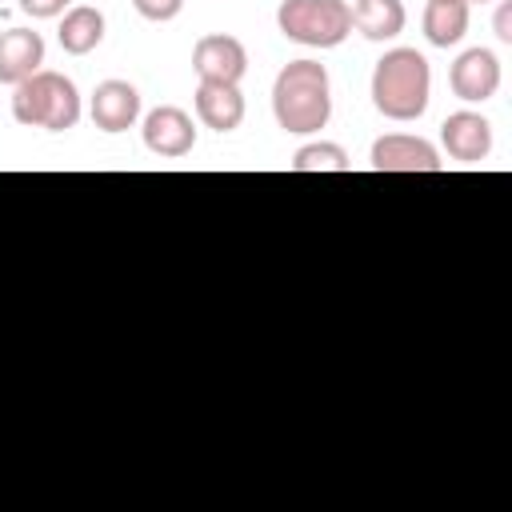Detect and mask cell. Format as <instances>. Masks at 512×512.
<instances>
[{
	"instance_id": "obj_1",
	"label": "cell",
	"mask_w": 512,
	"mask_h": 512,
	"mask_svg": "<svg viewBox=\"0 0 512 512\" xmlns=\"http://www.w3.org/2000/svg\"><path fill=\"white\" fill-rule=\"evenodd\" d=\"M272 112H276V124L292 136L320 132L332 116L328 68L316 60H288L272 84Z\"/></svg>"
},
{
	"instance_id": "obj_2",
	"label": "cell",
	"mask_w": 512,
	"mask_h": 512,
	"mask_svg": "<svg viewBox=\"0 0 512 512\" xmlns=\"http://www.w3.org/2000/svg\"><path fill=\"white\" fill-rule=\"evenodd\" d=\"M432 96V68L416 48H392L372 68V104L388 120H420Z\"/></svg>"
},
{
	"instance_id": "obj_3",
	"label": "cell",
	"mask_w": 512,
	"mask_h": 512,
	"mask_svg": "<svg viewBox=\"0 0 512 512\" xmlns=\"http://www.w3.org/2000/svg\"><path fill=\"white\" fill-rule=\"evenodd\" d=\"M12 116L24 128H48V132H64L80 120V92L64 72H32L28 80L16 84L12 92Z\"/></svg>"
},
{
	"instance_id": "obj_4",
	"label": "cell",
	"mask_w": 512,
	"mask_h": 512,
	"mask_svg": "<svg viewBox=\"0 0 512 512\" xmlns=\"http://www.w3.org/2000/svg\"><path fill=\"white\" fill-rule=\"evenodd\" d=\"M276 24L292 44L336 48L352 36V8L344 0H284L276 8Z\"/></svg>"
},
{
	"instance_id": "obj_5",
	"label": "cell",
	"mask_w": 512,
	"mask_h": 512,
	"mask_svg": "<svg viewBox=\"0 0 512 512\" xmlns=\"http://www.w3.org/2000/svg\"><path fill=\"white\" fill-rule=\"evenodd\" d=\"M192 68L204 84H240L244 72H248V52L236 36H224V32H212V36H200L196 48H192Z\"/></svg>"
},
{
	"instance_id": "obj_6",
	"label": "cell",
	"mask_w": 512,
	"mask_h": 512,
	"mask_svg": "<svg viewBox=\"0 0 512 512\" xmlns=\"http://www.w3.org/2000/svg\"><path fill=\"white\" fill-rule=\"evenodd\" d=\"M140 132H144V148L156 152V156H164V160H180V156H188L196 148V124L176 104L152 108L144 116V128Z\"/></svg>"
},
{
	"instance_id": "obj_7",
	"label": "cell",
	"mask_w": 512,
	"mask_h": 512,
	"mask_svg": "<svg viewBox=\"0 0 512 512\" xmlns=\"http://www.w3.org/2000/svg\"><path fill=\"white\" fill-rule=\"evenodd\" d=\"M372 168L376 172H440L444 160L424 136L388 132L372 144Z\"/></svg>"
},
{
	"instance_id": "obj_8",
	"label": "cell",
	"mask_w": 512,
	"mask_h": 512,
	"mask_svg": "<svg viewBox=\"0 0 512 512\" xmlns=\"http://www.w3.org/2000/svg\"><path fill=\"white\" fill-rule=\"evenodd\" d=\"M448 84L452 92L464 100V104H484L496 96L500 88V60L492 48H468L456 56L452 72H448Z\"/></svg>"
},
{
	"instance_id": "obj_9",
	"label": "cell",
	"mask_w": 512,
	"mask_h": 512,
	"mask_svg": "<svg viewBox=\"0 0 512 512\" xmlns=\"http://www.w3.org/2000/svg\"><path fill=\"white\" fill-rule=\"evenodd\" d=\"M440 144H444V152L452 156V160H460V164H480V160H488V152H492V124L480 116V112H452V116H444V124H440Z\"/></svg>"
},
{
	"instance_id": "obj_10",
	"label": "cell",
	"mask_w": 512,
	"mask_h": 512,
	"mask_svg": "<svg viewBox=\"0 0 512 512\" xmlns=\"http://www.w3.org/2000/svg\"><path fill=\"white\" fill-rule=\"evenodd\" d=\"M88 112H92V124L100 132H112V136L128 132L140 116V92L128 80H104V84H96Z\"/></svg>"
},
{
	"instance_id": "obj_11",
	"label": "cell",
	"mask_w": 512,
	"mask_h": 512,
	"mask_svg": "<svg viewBox=\"0 0 512 512\" xmlns=\"http://www.w3.org/2000/svg\"><path fill=\"white\" fill-rule=\"evenodd\" d=\"M44 64V36L32 28H8L0 32V84H20Z\"/></svg>"
},
{
	"instance_id": "obj_12",
	"label": "cell",
	"mask_w": 512,
	"mask_h": 512,
	"mask_svg": "<svg viewBox=\"0 0 512 512\" xmlns=\"http://www.w3.org/2000/svg\"><path fill=\"white\" fill-rule=\"evenodd\" d=\"M196 116L204 128L212 132H232L240 128L244 120V96H240V84H204L196 88Z\"/></svg>"
},
{
	"instance_id": "obj_13",
	"label": "cell",
	"mask_w": 512,
	"mask_h": 512,
	"mask_svg": "<svg viewBox=\"0 0 512 512\" xmlns=\"http://www.w3.org/2000/svg\"><path fill=\"white\" fill-rule=\"evenodd\" d=\"M408 24V12L400 0H356L352 4V28L364 36V40H392L400 36Z\"/></svg>"
},
{
	"instance_id": "obj_14",
	"label": "cell",
	"mask_w": 512,
	"mask_h": 512,
	"mask_svg": "<svg viewBox=\"0 0 512 512\" xmlns=\"http://www.w3.org/2000/svg\"><path fill=\"white\" fill-rule=\"evenodd\" d=\"M104 40V12L100 8H88V4H76L64 12L60 20V48L68 56H88L92 48H100Z\"/></svg>"
},
{
	"instance_id": "obj_15",
	"label": "cell",
	"mask_w": 512,
	"mask_h": 512,
	"mask_svg": "<svg viewBox=\"0 0 512 512\" xmlns=\"http://www.w3.org/2000/svg\"><path fill=\"white\" fill-rule=\"evenodd\" d=\"M420 24H424L428 44L452 48V44H460L464 32H468V4H460V0H428Z\"/></svg>"
},
{
	"instance_id": "obj_16",
	"label": "cell",
	"mask_w": 512,
	"mask_h": 512,
	"mask_svg": "<svg viewBox=\"0 0 512 512\" xmlns=\"http://www.w3.org/2000/svg\"><path fill=\"white\" fill-rule=\"evenodd\" d=\"M352 160L340 144L332 140H316V144H304L296 156H292V172H348Z\"/></svg>"
},
{
	"instance_id": "obj_17",
	"label": "cell",
	"mask_w": 512,
	"mask_h": 512,
	"mask_svg": "<svg viewBox=\"0 0 512 512\" xmlns=\"http://www.w3.org/2000/svg\"><path fill=\"white\" fill-rule=\"evenodd\" d=\"M132 8H136L144 20H152V24H164V20H176V16H180L184 0H132Z\"/></svg>"
},
{
	"instance_id": "obj_18",
	"label": "cell",
	"mask_w": 512,
	"mask_h": 512,
	"mask_svg": "<svg viewBox=\"0 0 512 512\" xmlns=\"http://www.w3.org/2000/svg\"><path fill=\"white\" fill-rule=\"evenodd\" d=\"M68 4H72V0H20V8H24L28 16H36V20H52V16H60Z\"/></svg>"
},
{
	"instance_id": "obj_19",
	"label": "cell",
	"mask_w": 512,
	"mask_h": 512,
	"mask_svg": "<svg viewBox=\"0 0 512 512\" xmlns=\"http://www.w3.org/2000/svg\"><path fill=\"white\" fill-rule=\"evenodd\" d=\"M492 28H496V40L500 44H512V0H500V8L492 16Z\"/></svg>"
},
{
	"instance_id": "obj_20",
	"label": "cell",
	"mask_w": 512,
	"mask_h": 512,
	"mask_svg": "<svg viewBox=\"0 0 512 512\" xmlns=\"http://www.w3.org/2000/svg\"><path fill=\"white\" fill-rule=\"evenodd\" d=\"M468 4H492V0H468Z\"/></svg>"
},
{
	"instance_id": "obj_21",
	"label": "cell",
	"mask_w": 512,
	"mask_h": 512,
	"mask_svg": "<svg viewBox=\"0 0 512 512\" xmlns=\"http://www.w3.org/2000/svg\"><path fill=\"white\" fill-rule=\"evenodd\" d=\"M460 4H468V0H460Z\"/></svg>"
}]
</instances>
